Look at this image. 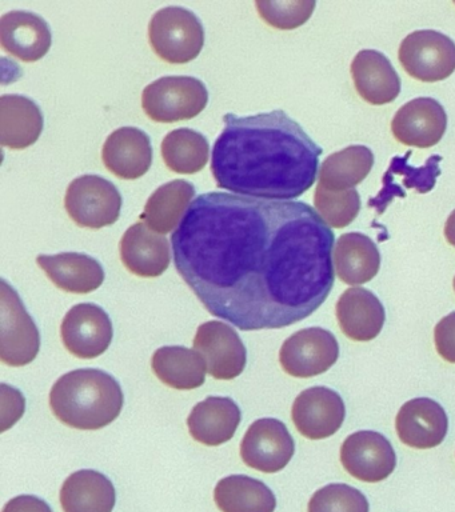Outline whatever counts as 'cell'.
Listing matches in <instances>:
<instances>
[{"label": "cell", "instance_id": "cell-29", "mask_svg": "<svg viewBox=\"0 0 455 512\" xmlns=\"http://www.w3.org/2000/svg\"><path fill=\"white\" fill-rule=\"evenodd\" d=\"M194 196L195 187L187 180L163 184L147 200L141 220L157 234H169L182 222Z\"/></svg>", "mask_w": 455, "mask_h": 512}, {"label": "cell", "instance_id": "cell-15", "mask_svg": "<svg viewBox=\"0 0 455 512\" xmlns=\"http://www.w3.org/2000/svg\"><path fill=\"white\" fill-rule=\"evenodd\" d=\"M446 128L445 108L433 98L410 100L399 108L391 122L394 138L407 147H433L441 142Z\"/></svg>", "mask_w": 455, "mask_h": 512}, {"label": "cell", "instance_id": "cell-17", "mask_svg": "<svg viewBox=\"0 0 455 512\" xmlns=\"http://www.w3.org/2000/svg\"><path fill=\"white\" fill-rule=\"evenodd\" d=\"M51 43L49 23L35 12L15 10L0 18V44L22 62H38L49 52Z\"/></svg>", "mask_w": 455, "mask_h": 512}, {"label": "cell", "instance_id": "cell-39", "mask_svg": "<svg viewBox=\"0 0 455 512\" xmlns=\"http://www.w3.org/2000/svg\"><path fill=\"white\" fill-rule=\"evenodd\" d=\"M453 286H454V291H455V278H454Z\"/></svg>", "mask_w": 455, "mask_h": 512}, {"label": "cell", "instance_id": "cell-5", "mask_svg": "<svg viewBox=\"0 0 455 512\" xmlns=\"http://www.w3.org/2000/svg\"><path fill=\"white\" fill-rule=\"evenodd\" d=\"M209 103V91L193 76H163L143 90L142 107L157 123H175L195 118Z\"/></svg>", "mask_w": 455, "mask_h": 512}, {"label": "cell", "instance_id": "cell-27", "mask_svg": "<svg viewBox=\"0 0 455 512\" xmlns=\"http://www.w3.org/2000/svg\"><path fill=\"white\" fill-rule=\"evenodd\" d=\"M115 487L102 472L81 470L63 483L61 504L65 512H111L114 510Z\"/></svg>", "mask_w": 455, "mask_h": 512}, {"label": "cell", "instance_id": "cell-6", "mask_svg": "<svg viewBox=\"0 0 455 512\" xmlns=\"http://www.w3.org/2000/svg\"><path fill=\"white\" fill-rule=\"evenodd\" d=\"M65 207L79 227L99 230L111 226L121 216L122 195L110 180L82 175L67 187Z\"/></svg>", "mask_w": 455, "mask_h": 512}, {"label": "cell", "instance_id": "cell-35", "mask_svg": "<svg viewBox=\"0 0 455 512\" xmlns=\"http://www.w3.org/2000/svg\"><path fill=\"white\" fill-rule=\"evenodd\" d=\"M317 3L313 0H278L255 2L258 14L269 26L278 30H294L311 18Z\"/></svg>", "mask_w": 455, "mask_h": 512}, {"label": "cell", "instance_id": "cell-1", "mask_svg": "<svg viewBox=\"0 0 455 512\" xmlns=\"http://www.w3.org/2000/svg\"><path fill=\"white\" fill-rule=\"evenodd\" d=\"M335 236L313 207L206 192L171 235L175 267L215 318L242 331L309 318L333 290Z\"/></svg>", "mask_w": 455, "mask_h": 512}, {"label": "cell", "instance_id": "cell-2", "mask_svg": "<svg viewBox=\"0 0 455 512\" xmlns=\"http://www.w3.org/2000/svg\"><path fill=\"white\" fill-rule=\"evenodd\" d=\"M223 122L211 156L218 188L251 198L293 200L313 187L322 148L285 111L226 114Z\"/></svg>", "mask_w": 455, "mask_h": 512}, {"label": "cell", "instance_id": "cell-19", "mask_svg": "<svg viewBox=\"0 0 455 512\" xmlns=\"http://www.w3.org/2000/svg\"><path fill=\"white\" fill-rule=\"evenodd\" d=\"M102 160L107 170L125 180L146 175L153 163L150 136L137 127H122L106 139Z\"/></svg>", "mask_w": 455, "mask_h": 512}, {"label": "cell", "instance_id": "cell-26", "mask_svg": "<svg viewBox=\"0 0 455 512\" xmlns=\"http://www.w3.org/2000/svg\"><path fill=\"white\" fill-rule=\"evenodd\" d=\"M334 270L343 283L361 286L377 276L381 254L377 244L361 232L339 236L334 247Z\"/></svg>", "mask_w": 455, "mask_h": 512}, {"label": "cell", "instance_id": "cell-12", "mask_svg": "<svg viewBox=\"0 0 455 512\" xmlns=\"http://www.w3.org/2000/svg\"><path fill=\"white\" fill-rule=\"evenodd\" d=\"M194 351L205 359L209 374L217 380H233L245 370L247 351L238 332L221 320L198 327Z\"/></svg>", "mask_w": 455, "mask_h": 512}, {"label": "cell", "instance_id": "cell-21", "mask_svg": "<svg viewBox=\"0 0 455 512\" xmlns=\"http://www.w3.org/2000/svg\"><path fill=\"white\" fill-rule=\"evenodd\" d=\"M411 151L405 156H395L391 160L389 170L383 176V187L377 196L369 200V206L375 208L378 215L386 211L395 196H405V190H417L418 194H427L435 187L441 175V155L430 156L422 167L410 166Z\"/></svg>", "mask_w": 455, "mask_h": 512}, {"label": "cell", "instance_id": "cell-37", "mask_svg": "<svg viewBox=\"0 0 455 512\" xmlns=\"http://www.w3.org/2000/svg\"><path fill=\"white\" fill-rule=\"evenodd\" d=\"M3 512H53L49 504L34 495H21L11 499Z\"/></svg>", "mask_w": 455, "mask_h": 512}, {"label": "cell", "instance_id": "cell-16", "mask_svg": "<svg viewBox=\"0 0 455 512\" xmlns=\"http://www.w3.org/2000/svg\"><path fill=\"white\" fill-rule=\"evenodd\" d=\"M395 428L399 440L406 446L427 450L439 446L449 430L446 411L430 398L409 400L398 411Z\"/></svg>", "mask_w": 455, "mask_h": 512}, {"label": "cell", "instance_id": "cell-25", "mask_svg": "<svg viewBox=\"0 0 455 512\" xmlns=\"http://www.w3.org/2000/svg\"><path fill=\"white\" fill-rule=\"evenodd\" d=\"M45 126L38 104L25 95L0 98V143L11 150H25L39 139Z\"/></svg>", "mask_w": 455, "mask_h": 512}, {"label": "cell", "instance_id": "cell-3", "mask_svg": "<svg viewBox=\"0 0 455 512\" xmlns=\"http://www.w3.org/2000/svg\"><path fill=\"white\" fill-rule=\"evenodd\" d=\"M125 396L121 384L98 368L67 372L50 392L58 420L77 430H101L121 415Z\"/></svg>", "mask_w": 455, "mask_h": 512}, {"label": "cell", "instance_id": "cell-8", "mask_svg": "<svg viewBox=\"0 0 455 512\" xmlns=\"http://www.w3.org/2000/svg\"><path fill=\"white\" fill-rule=\"evenodd\" d=\"M2 346L0 359L11 367H22L37 358L41 334L13 286L2 279Z\"/></svg>", "mask_w": 455, "mask_h": 512}, {"label": "cell", "instance_id": "cell-18", "mask_svg": "<svg viewBox=\"0 0 455 512\" xmlns=\"http://www.w3.org/2000/svg\"><path fill=\"white\" fill-rule=\"evenodd\" d=\"M119 246L122 263L139 278H158L170 267L169 240L151 230L142 220L125 232Z\"/></svg>", "mask_w": 455, "mask_h": 512}, {"label": "cell", "instance_id": "cell-33", "mask_svg": "<svg viewBox=\"0 0 455 512\" xmlns=\"http://www.w3.org/2000/svg\"><path fill=\"white\" fill-rule=\"evenodd\" d=\"M314 204L327 226L345 228L353 223L361 211V196L358 191H329L317 186L314 192Z\"/></svg>", "mask_w": 455, "mask_h": 512}, {"label": "cell", "instance_id": "cell-22", "mask_svg": "<svg viewBox=\"0 0 455 512\" xmlns=\"http://www.w3.org/2000/svg\"><path fill=\"white\" fill-rule=\"evenodd\" d=\"M337 319L343 334L355 342L377 338L386 320L385 307L373 292L347 288L337 303Z\"/></svg>", "mask_w": 455, "mask_h": 512}, {"label": "cell", "instance_id": "cell-23", "mask_svg": "<svg viewBox=\"0 0 455 512\" xmlns=\"http://www.w3.org/2000/svg\"><path fill=\"white\" fill-rule=\"evenodd\" d=\"M37 263L55 286L70 294H90L105 282L102 264L86 254L39 255Z\"/></svg>", "mask_w": 455, "mask_h": 512}, {"label": "cell", "instance_id": "cell-30", "mask_svg": "<svg viewBox=\"0 0 455 512\" xmlns=\"http://www.w3.org/2000/svg\"><path fill=\"white\" fill-rule=\"evenodd\" d=\"M215 503L222 512H274L277 499L261 480L246 475H230L219 480Z\"/></svg>", "mask_w": 455, "mask_h": 512}, {"label": "cell", "instance_id": "cell-11", "mask_svg": "<svg viewBox=\"0 0 455 512\" xmlns=\"http://www.w3.org/2000/svg\"><path fill=\"white\" fill-rule=\"evenodd\" d=\"M295 443L286 424L263 418L251 424L241 443V458L254 470L275 474L293 459Z\"/></svg>", "mask_w": 455, "mask_h": 512}, {"label": "cell", "instance_id": "cell-24", "mask_svg": "<svg viewBox=\"0 0 455 512\" xmlns=\"http://www.w3.org/2000/svg\"><path fill=\"white\" fill-rule=\"evenodd\" d=\"M241 419V410L233 399L209 396L190 412L187 426L194 440L214 447L233 439Z\"/></svg>", "mask_w": 455, "mask_h": 512}, {"label": "cell", "instance_id": "cell-28", "mask_svg": "<svg viewBox=\"0 0 455 512\" xmlns=\"http://www.w3.org/2000/svg\"><path fill=\"white\" fill-rule=\"evenodd\" d=\"M206 362L197 351L182 346H165L154 352L151 368L155 376L175 390L190 391L203 386Z\"/></svg>", "mask_w": 455, "mask_h": 512}, {"label": "cell", "instance_id": "cell-36", "mask_svg": "<svg viewBox=\"0 0 455 512\" xmlns=\"http://www.w3.org/2000/svg\"><path fill=\"white\" fill-rule=\"evenodd\" d=\"M434 342L439 356L455 363V312L439 320L434 328Z\"/></svg>", "mask_w": 455, "mask_h": 512}, {"label": "cell", "instance_id": "cell-20", "mask_svg": "<svg viewBox=\"0 0 455 512\" xmlns=\"http://www.w3.org/2000/svg\"><path fill=\"white\" fill-rule=\"evenodd\" d=\"M351 76L355 90L373 106L393 103L401 94V79L382 52L359 51L351 63Z\"/></svg>", "mask_w": 455, "mask_h": 512}, {"label": "cell", "instance_id": "cell-7", "mask_svg": "<svg viewBox=\"0 0 455 512\" xmlns=\"http://www.w3.org/2000/svg\"><path fill=\"white\" fill-rule=\"evenodd\" d=\"M403 70L419 82H442L455 71V43L433 30L411 32L399 46Z\"/></svg>", "mask_w": 455, "mask_h": 512}, {"label": "cell", "instance_id": "cell-38", "mask_svg": "<svg viewBox=\"0 0 455 512\" xmlns=\"http://www.w3.org/2000/svg\"><path fill=\"white\" fill-rule=\"evenodd\" d=\"M445 238L451 246L455 247V210L451 212L449 218L446 220Z\"/></svg>", "mask_w": 455, "mask_h": 512}, {"label": "cell", "instance_id": "cell-14", "mask_svg": "<svg viewBox=\"0 0 455 512\" xmlns=\"http://www.w3.org/2000/svg\"><path fill=\"white\" fill-rule=\"evenodd\" d=\"M342 396L331 388H307L294 400L291 418L299 434L311 440L330 438L345 422Z\"/></svg>", "mask_w": 455, "mask_h": 512}, {"label": "cell", "instance_id": "cell-10", "mask_svg": "<svg viewBox=\"0 0 455 512\" xmlns=\"http://www.w3.org/2000/svg\"><path fill=\"white\" fill-rule=\"evenodd\" d=\"M61 336L70 354L79 359H95L105 354L113 342V322L98 304H77L63 319Z\"/></svg>", "mask_w": 455, "mask_h": 512}, {"label": "cell", "instance_id": "cell-34", "mask_svg": "<svg viewBox=\"0 0 455 512\" xmlns=\"http://www.w3.org/2000/svg\"><path fill=\"white\" fill-rule=\"evenodd\" d=\"M366 496L345 483H333L315 491L309 512H369Z\"/></svg>", "mask_w": 455, "mask_h": 512}, {"label": "cell", "instance_id": "cell-13", "mask_svg": "<svg viewBox=\"0 0 455 512\" xmlns=\"http://www.w3.org/2000/svg\"><path fill=\"white\" fill-rule=\"evenodd\" d=\"M341 463L353 478L378 483L393 474L397 455L386 436L377 431H358L343 442Z\"/></svg>", "mask_w": 455, "mask_h": 512}, {"label": "cell", "instance_id": "cell-32", "mask_svg": "<svg viewBox=\"0 0 455 512\" xmlns=\"http://www.w3.org/2000/svg\"><path fill=\"white\" fill-rule=\"evenodd\" d=\"M209 140L191 128L169 132L162 142V156L166 166L177 174L193 175L209 162Z\"/></svg>", "mask_w": 455, "mask_h": 512}, {"label": "cell", "instance_id": "cell-9", "mask_svg": "<svg viewBox=\"0 0 455 512\" xmlns=\"http://www.w3.org/2000/svg\"><path fill=\"white\" fill-rule=\"evenodd\" d=\"M338 358L337 338L321 327L295 332L285 340L279 351V362L286 374L301 379L325 374L337 363Z\"/></svg>", "mask_w": 455, "mask_h": 512}, {"label": "cell", "instance_id": "cell-31", "mask_svg": "<svg viewBox=\"0 0 455 512\" xmlns=\"http://www.w3.org/2000/svg\"><path fill=\"white\" fill-rule=\"evenodd\" d=\"M374 154L366 146H349L327 156L319 168L318 184L329 191L353 190L370 174Z\"/></svg>", "mask_w": 455, "mask_h": 512}, {"label": "cell", "instance_id": "cell-4", "mask_svg": "<svg viewBox=\"0 0 455 512\" xmlns=\"http://www.w3.org/2000/svg\"><path fill=\"white\" fill-rule=\"evenodd\" d=\"M149 39L158 58L170 64H186L201 54L205 28L193 11L169 6L151 18Z\"/></svg>", "mask_w": 455, "mask_h": 512}]
</instances>
